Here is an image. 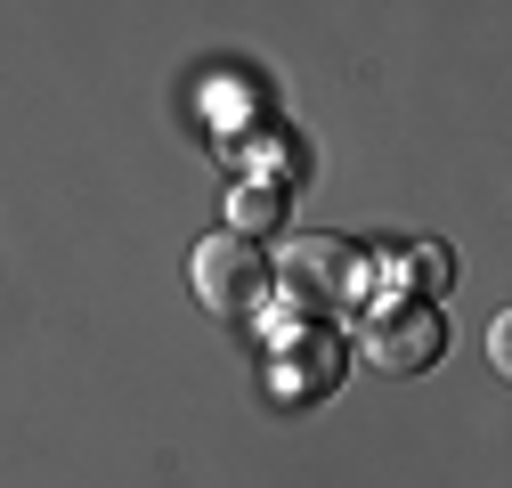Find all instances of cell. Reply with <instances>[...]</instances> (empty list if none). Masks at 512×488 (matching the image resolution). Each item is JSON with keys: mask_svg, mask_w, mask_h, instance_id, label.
Instances as JSON below:
<instances>
[{"mask_svg": "<svg viewBox=\"0 0 512 488\" xmlns=\"http://www.w3.org/2000/svg\"><path fill=\"white\" fill-rule=\"evenodd\" d=\"M187 285H196V301L212 318H252L269 301V253L252 236H236V228H220V236H204L196 253H187Z\"/></svg>", "mask_w": 512, "mask_h": 488, "instance_id": "6da1fadb", "label": "cell"}, {"mask_svg": "<svg viewBox=\"0 0 512 488\" xmlns=\"http://www.w3.org/2000/svg\"><path fill=\"white\" fill-rule=\"evenodd\" d=\"M447 350V318L431 310V301H407V310H382L366 326V358L382 366V375H423V366H439Z\"/></svg>", "mask_w": 512, "mask_h": 488, "instance_id": "7a4b0ae2", "label": "cell"}, {"mask_svg": "<svg viewBox=\"0 0 512 488\" xmlns=\"http://www.w3.org/2000/svg\"><path fill=\"white\" fill-rule=\"evenodd\" d=\"M285 285L301 301H326V293H350L358 285V253L334 236H293V253H285Z\"/></svg>", "mask_w": 512, "mask_h": 488, "instance_id": "3957f363", "label": "cell"}, {"mask_svg": "<svg viewBox=\"0 0 512 488\" xmlns=\"http://www.w3.org/2000/svg\"><path fill=\"white\" fill-rule=\"evenodd\" d=\"M342 383V342L334 334H301L285 350V391L293 399H317V391H334Z\"/></svg>", "mask_w": 512, "mask_h": 488, "instance_id": "277c9868", "label": "cell"}, {"mask_svg": "<svg viewBox=\"0 0 512 488\" xmlns=\"http://www.w3.org/2000/svg\"><path fill=\"white\" fill-rule=\"evenodd\" d=\"M228 228L236 236H277L285 228V196L277 188H236L228 196Z\"/></svg>", "mask_w": 512, "mask_h": 488, "instance_id": "5b68a950", "label": "cell"}, {"mask_svg": "<svg viewBox=\"0 0 512 488\" xmlns=\"http://www.w3.org/2000/svg\"><path fill=\"white\" fill-rule=\"evenodd\" d=\"M415 277H423V285H447V253H439V244H423V253H415Z\"/></svg>", "mask_w": 512, "mask_h": 488, "instance_id": "8992f818", "label": "cell"}, {"mask_svg": "<svg viewBox=\"0 0 512 488\" xmlns=\"http://www.w3.org/2000/svg\"><path fill=\"white\" fill-rule=\"evenodd\" d=\"M488 358H496V375L512 366V326H504V318H496V334H488Z\"/></svg>", "mask_w": 512, "mask_h": 488, "instance_id": "52a82bcc", "label": "cell"}]
</instances>
